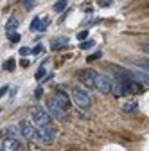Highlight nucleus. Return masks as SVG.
<instances>
[{"mask_svg": "<svg viewBox=\"0 0 149 151\" xmlns=\"http://www.w3.org/2000/svg\"><path fill=\"white\" fill-rule=\"evenodd\" d=\"M142 50H144L145 54H149V43H144V45H142Z\"/></svg>", "mask_w": 149, "mask_h": 151, "instance_id": "2f4dec72", "label": "nucleus"}, {"mask_svg": "<svg viewBox=\"0 0 149 151\" xmlns=\"http://www.w3.org/2000/svg\"><path fill=\"white\" fill-rule=\"evenodd\" d=\"M31 52H32V54H40V52H43V45H40V43H38V45H36Z\"/></svg>", "mask_w": 149, "mask_h": 151, "instance_id": "b1692460", "label": "nucleus"}, {"mask_svg": "<svg viewBox=\"0 0 149 151\" xmlns=\"http://www.w3.org/2000/svg\"><path fill=\"white\" fill-rule=\"evenodd\" d=\"M111 86H113V83H111L106 76H101V74H95V83H94V88H97L101 93H110L111 92Z\"/></svg>", "mask_w": 149, "mask_h": 151, "instance_id": "39448f33", "label": "nucleus"}, {"mask_svg": "<svg viewBox=\"0 0 149 151\" xmlns=\"http://www.w3.org/2000/svg\"><path fill=\"white\" fill-rule=\"evenodd\" d=\"M65 7H67V0H59V2L54 4V11H56V13H61Z\"/></svg>", "mask_w": 149, "mask_h": 151, "instance_id": "f3484780", "label": "nucleus"}, {"mask_svg": "<svg viewBox=\"0 0 149 151\" xmlns=\"http://www.w3.org/2000/svg\"><path fill=\"white\" fill-rule=\"evenodd\" d=\"M129 79L135 81L137 85L149 86V74L144 72V70H131V72H129Z\"/></svg>", "mask_w": 149, "mask_h": 151, "instance_id": "0eeeda50", "label": "nucleus"}, {"mask_svg": "<svg viewBox=\"0 0 149 151\" xmlns=\"http://www.w3.org/2000/svg\"><path fill=\"white\" fill-rule=\"evenodd\" d=\"M54 99L58 101V103H59L63 108H67V106H68V103H70V101H68V96H67V93H65L63 90H56V93H54Z\"/></svg>", "mask_w": 149, "mask_h": 151, "instance_id": "f8f14e48", "label": "nucleus"}, {"mask_svg": "<svg viewBox=\"0 0 149 151\" xmlns=\"http://www.w3.org/2000/svg\"><path fill=\"white\" fill-rule=\"evenodd\" d=\"M7 88H9V86H7V85H4V86H2V88H0V97H2V96H4V93H6V92H7Z\"/></svg>", "mask_w": 149, "mask_h": 151, "instance_id": "7c9ffc66", "label": "nucleus"}, {"mask_svg": "<svg viewBox=\"0 0 149 151\" xmlns=\"http://www.w3.org/2000/svg\"><path fill=\"white\" fill-rule=\"evenodd\" d=\"M79 81L86 86H94L95 83V72H92V70H81L79 72Z\"/></svg>", "mask_w": 149, "mask_h": 151, "instance_id": "1a4fd4ad", "label": "nucleus"}, {"mask_svg": "<svg viewBox=\"0 0 149 151\" xmlns=\"http://www.w3.org/2000/svg\"><path fill=\"white\" fill-rule=\"evenodd\" d=\"M47 111H49V115L54 117V119H58V121H65L67 119V113H65V108L56 101L54 97L47 101Z\"/></svg>", "mask_w": 149, "mask_h": 151, "instance_id": "f03ea898", "label": "nucleus"}, {"mask_svg": "<svg viewBox=\"0 0 149 151\" xmlns=\"http://www.w3.org/2000/svg\"><path fill=\"white\" fill-rule=\"evenodd\" d=\"M72 101L76 103L79 108H83V110L90 108V104H92V97H90V93H88L86 90H83V88H76V90L72 92Z\"/></svg>", "mask_w": 149, "mask_h": 151, "instance_id": "f257e3e1", "label": "nucleus"}, {"mask_svg": "<svg viewBox=\"0 0 149 151\" xmlns=\"http://www.w3.org/2000/svg\"><path fill=\"white\" fill-rule=\"evenodd\" d=\"M133 63H135L140 70H144V72L149 74V58H138V60H135Z\"/></svg>", "mask_w": 149, "mask_h": 151, "instance_id": "4468645a", "label": "nucleus"}, {"mask_svg": "<svg viewBox=\"0 0 149 151\" xmlns=\"http://www.w3.org/2000/svg\"><path fill=\"white\" fill-rule=\"evenodd\" d=\"M42 93H43V88L38 86V88H36V92H34V96H36V97H42Z\"/></svg>", "mask_w": 149, "mask_h": 151, "instance_id": "c756f323", "label": "nucleus"}, {"mask_svg": "<svg viewBox=\"0 0 149 151\" xmlns=\"http://www.w3.org/2000/svg\"><path fill=\"white\" fill-rule=\"evenodd\" d=\"M22 4H24L25 9H32L36 6V0H22Z\"/></svg>", "mask_w": 149, "mask_h": 151, "instance_id": "6ab92c4d", "label": "nucleus"}, {"mask_svg": "<svg viewBox=\"0 0 149 151\" xmlns=\"http://www.w3.org/2000/svg\"><path fill=\"white\" fill-rule=\"evenodd\" d=\"M2 135H4L6 139H16V140H18V137H20V133H18V128H14V126H7V128L2 131Z\"/></svg>", "mask_w": 149, "mask_h": 151, "instance_id": "ddd939ff", "label": "nucleus"}, {"mask_svg": "<svg viewBox=\"0 0 149 151\" xmlns=\"http://www.w3.org/2000/svg\"><path fill=\"white\" fill-rule=\"evenodd\" d=\"M54 137H56V129H54L52 124L43 126V128H36V139H38L40 142L50 144V142L54 140Z\"/></svg>", "mask_w": 149, "mask_h": 151, "instance_id": "7ed1b4c3", "label": "nucleus"}, {"mask_svg": "<svg viewBox=\"0 0 149 151\" xmlns=\"http://www.w3.org/2000/svg\"><path fill=\"white\" fill-rule=\"evenodd\" d=\"M32 121H34V124L38 128H43V126L50 124V115H49V111L43 110V108H34L32 110Z\"/></svg>", "mask_w": 149, "mask_h": 151, "instance_id": "20e7f679", "label": "nucleus"}, {"mask_svg": "<svg viewBox=\"0 0 149 151\" xmlns=\"http://www.w3.org/2000/svg\"><path fill=\"white\" fill-rule=\"evenodd\" d=\"M29 52H31V49H29V47H22V49H20V56H27Z\"/></svg>", "mask_w": 149, "mask_h": 151, "instance_id": "c85d7f7f", "label": "nucleus"}, {"mask_svg": "<svg viewBox=\"0 0 149 151\" xmlns=\"http://www.w3.org/2000/svg\"><path fill=\"white\" fill-rule=\"evenodd\" d=\"M16 27H18V20H16V18H11V20L7 22V25H6L7 34H11V32H13V29H16Z\"/></svg>", "mask_w": 149, "mask_h": 151, "instance_id": "2eb2a0df", "label": "nucleus"}, {"mask_svg": "<svg viewBox=\"0 0 149 151\" xmlns=\"http://www.w3.org/2000/svg\"><path fill=\"white\" fill-rule=\"evenodd\" d=\"M45 72H47V70H45L43 67H40V70H38V72H36V76H34V78H36V79H38V81H40V79L43 78V76H45Z\"/></svg>", "mask_w": 149, "mask_h": 151, "instance_id": "4be33fe9", "label": "nucleus"}, {"mask_svg": "<svg viewBox=\"0 0 149 151\" xmlns=\"http://www.w3.org/2000/svg\"><path fill=\"white\" fill-rule=\"evenodd\" d=\"M101 56H102L101 52H95V54H92V56H90V58H88V61H94V60H99V58H101Z\"/></svg>", "mask_w": 149, "mask_h": 151, "instance_id": "bb28decb", "label": "nucleus"}, {"mask_svg": "<svg viewBox=\"0 0 149 151\" xmlns=\"http://www.w3.org/2000/svg\"><path fill=\"white\" fill-rule=\"evenodd\" d=\"M40 20L42 18H34V20L31 22V31H38L40 29Z\"/></svg>", "mask_w": 149, "mask_h": 151, "instance_id": "aec40b11", "label": "nucleus"}, {"mask_svg": "<svg viewBox=\"0 0 149 151\" xmlns=\"http://www.w3.org/2000/svg\"><path fill=\"white\" fill-rule=\"evenodd\" d=\"M86 38H88V31H81V32L77 34V40H81V42L86 40Z\"/></svg>", "mask_w": 149, "mask_h": 151, "instance_id": "5701e85b", "label": "nucleus"}, {"mask_svg": "<svg viewBox=\"0 0 149 151\" xmlns=\"http://www.w3.org/2000/svg\"><path fill=\"white\" fill-rule=\"evenodd\" d=\"M94 45H95V42H94V40H88V42H83V43H81V49H85V50H86V49H92Z\"/></svg>", "mask_w": 149, "mask_h": 151, "instance_id": "412c9836", "label": "nucleus"}, {"mask_svg": "<svg viewBox=\"0 0 149 151\" xmlns=\"http://www.w3.org/2000/svg\"><path fill=\"white\" fill-rule=\"evenodd\" d=\"M108 68H110L111 74L115 76V79H117V81L129 79V70H126V68H122V67H119V65H108Z\"/></svg>", "mask_w": 149, "mask_h": 151, "instance_id": "6e6552de", "label": "nucleus"}, {"mask_svg": "<svg viewBox=\"0 0 149 151\" xmlns=\"http://www.w3.org/2000/svg\"><path fill=\"white\" fill-rule=\"evenodd\" d=\"M99 6L101 7H108V6H111V0H99Z\"/></svg>", "mask_w": 149, "mask_h": 151, "instance_id": "a878e982", "label": "nucleus"}, {"mask_svg": "<svg viewBox=\"0 0 149 151\" xmlns=\"http://www.w3.org/2000/svg\"><path fill=\"white\" fill-rule=\"evenodd\" d=\"M22 67H29V61L27 60H22Z\"/></svg>", "mask_w": 149, "mask_h": 151, "instance_id": "473e14b6", "label": "nucleus"}, {"mask_svg": "<svg viewBox=\"0 0 149 151\" xmlns=\"http://www.w3.org/2000/svg\"><path fill=\"white\" fill-rule=\"evenodd\" d=\"M58 2H59V0H58Z\"/></svg>", "mask_w": 149, "mask_h": 151, "instance_id": "72a5a7b5", "label": "nucleus"}, {"mask_svg": "<svg viewBox=\"0 0 149 151\" xmlns=\"http://www.w3.org/2000/svg\"><path fill=\"white\" fill-rule=\"evenodd\" d=\"M122 110H124V111H135V110H137V103H126V104L122 106Z\"/></svg>", "mask_w": 149, "mask_h": 151, "instance_id": "a211bd4d", "label": "nucleus"}, {"mask_svg": "<svg viewBox=\"0 0 149 151\" xmlns=\"http://www.w3.org/2000/svg\"><path fill=\"white\" fill-rule=\"evenodd\" d=\"M9 40H11V42H14V43H16V42H18V40H20V34H16V32H14V34H9Z\"/></svg>", "mask_w": 149, "mask_h": 151, "instance_id": "cd10ccee", "label": "nucleus"}, {"mask_svg": "<svg viewBox=\"0 0 149 151\" xmlns=\"http://www.w3.org/2000/svg\"><path fill=\"white\" fill-rule=\"evenodd\" d=\"M18 146H20V142L16 139H4L2 140V151H16Z\"/></svg>", "mask_w": 149, "mask_h": 151, "instance_id": "9d476101", "label": "nucleus"}, {"mask_svg": "<svg viewBox=\"0 0 149 151\" xmlns=\"http://www.w3.org/2000/svg\"><path fill=\"white\" fill-rule=\"evenodd\" d=\"M68 45V40L65 36H59V38H54L52 40V43H50V47H52V50H59V49H63V47H67Z\"/></svg>", "mask_w": 149, "mask_h": 151, "instance_id": "9b49d317", "label": "nucleus"}, {"mask_svg": "<svg viewBox=\"0 0 149 151\" xmlns=\"http://www.w3.org/2000/svg\"><path fill=\"white\" fill-rule=\"evenodd\" d=\"M20 133L25 137V139H36V128H34V122H31L29 119H24L20 122Z\"/></svg>", "mask_w": 149, "mask_h": 151, "instance_id": "423d86ee", "label": "nucleus"}, {"mask_svg": "<svg viewBox=\"0 0 149 151\" xmlns=\"http://www.w3.org/2000/svg\"><path fill=\"white\" fill-rule=\"evenodd\" d=\"M14 68H16V61H14V60H7V61H4V70L13 72Z\"/></svg>", "mask_w": 149, "mask_h": 151, "instance_id": "dca6fc26", "label": "nucleus"}, {"mask_svg": "<svg viewBox=\"0 0 149 151\" xmlns=\"http://www.w3.org/2000/svg\"><path fill=\"white\" fill-rule=\"evenodd\" d=\"M47 24H49L47 18H45V20H40V29H38V31H45V29H47Z\"/></svg>", "mask_w": 149, "mask_h": 151, "instance_id": "393cba45", "label": "nucleus"}]
</instances>
